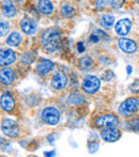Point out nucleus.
Returning <instances> with one entry per match:
<instances>
[{
	"instance_id": "nucleus-2",
	"label": "nucleus",
	"mask_w": 139,
	"mask_h": 157,
	"mask_svg": "<svg viewBox=\"0 0 139 157\" xmlns=\"http://www.w3.org/2000/svg\"><path fill=\"white\" fill-rule=\"evenodd\" d=\"M139 110V99L137 97L126 98L119 107V113L123 117H131Z\"/></svg>"
},
{
	"instance_id": "nucleus-7",
	"label": "nucleus",
	"mask_w": 139,
	"mask_h": 157,
	"mask_svg": "<svg viewBox=\"0 0 139 157\" xmlns=\"http://www.w3.org/2000/svg\"><path fill=\"white\" fill-rule=\"evenodd\" d=\"M16 54L10 48L0 49V66H8L15 62Z\"/></svg>"
},
{
	"instance_id": "nucleus-17",
	"label": "nucleus",
	"mask_w": 139,
	"mask_h": 157,
	"mask_svg": "<svg viewBox=\"0 0 139 157\" xmlns=\"http://www.w3.org/2000/svg\"><path fill=\"white\" fill-rule=\"evenodd\" d=\"M37 6H39L40 11L45 15H50L54 12V4L48 0H41L37 2Z\"/></svg>"
},
{
	"instance_id": "nucleus-3",
	"label": "nucleus",
	"mask_w": 139,
	"mask_h": 157,
	"mask_svg": "<svg viewBox=\"0 0 139 157\" xmlns=\"http://www.w3.org/2000/svg\"><path fill=\"white\" fill-rule=\"evenodd\" d=\"M42 120L48 125H57L60 120V112L56 107H46L42 110Z\"/></svg>"
},
{
	"instance_id": "nucleus-19",
	"label": "nucleus",
	"mask_w": 139,
	"mask_h": 157,
	"mask_svg": "<svg viewBox=\"0 0 139 157\" xmlns=\"http://www.w3.org/2000/svg\"><path fill=\"white\" fill-rule=\"evenodd\" d=\"M68 103H69L70 105H74V106L83 105V104L85 103V97L79 93H72L68 97Z\"/></svg>"
},
{
	"instance_id": "nucleus-10",
	"label": "nucleus",
	"mask_w": 139,
	"mask_h": 157,
	"mask_svg": "<svg viewBox=\"0 0 139 157\" xmlns=\"http://www.w3.org/2000/svg\"><path fill=\"white\" fill-rule=\"evenodd\" d=\"M0 106L1 108L6 112H10L14 109L15 107V101L13 96L9 93H3L0 96Z\"/></svg>"
},
{
	"instance_id": "nucleus-11",
	"label": "nucleus",
	"mask_w": 139,
	"mask_h": 157,
	"mask_svg": "<svg viewBox=\"0 0 139 157\" xmlns=\"http://www.w3.org/2000/svg\"><path fill=\"white\" fill-rule=\"evenodd\" d=\"M68 85V77L63 73H56L52 78V86L57 90H61Z\"/></svg>"
},
{
	"instance_id": "nucleus-26",
	"label": "nucleus",
	"mask_w": 139,
	"mask_h": 157,
	"mask_svg": "<svg viewBox=\"0 0 139 157\" xmlns=\"http://www.w3.org/2000/svg\"><path fill=\"white\" fill-rule=\"evenodd\" d=\"M112 77H114V73L111 71H107V72H105V74H103L102 78L106 81H110Z\"/></svg>"
},
{
	"instance_id": "nucleus-8",
	"label": "nucleus",
	"mask_w": 139,
	"mask_h": 157,
	"mask_svg": "<svg viewBox=\"0 0 139 157\" xmlns=\"http://www.w3.org/2000/svg\"><path fill=\"white\" fill-rule=\"evenodd\" d=\"M101 137L107 142H114L121 137V132L116 127H106L101 132Z\"/></svg>"
},
{
	"instance_id": "nucleus-13",
	"label": "nucleus",
	"mask_w": 139,
	"mask_h": 157,
	"mask_svg": "<svg viewBox=\"0 0 139 157\" xmlns=\"http://www.w3.org/2000/svg\"><path fill=\"white\" fill-rule=\"evenodd\" d=\"M54 66H55L54 63H52L50 60H47V59H41V60L39 61V63H37L35 71H37V73L39 75L43 76V75L48 74V73L54 68Z\"/></svg>"
},
{
	"instance_id": "nucleus-29",
	"label": "nucleus",
	"mask_w": 139,
	"mask_h": 157,
	"mask_svg": "<svg viewBox=\"0 0 139 157\" xmlns=\"http://www.w3.org/2000/svg\"><path fill=\"white\" fill-rule=\"evenodd\" d=\"M44 156H45V157H54L55 156V152L54 151L45 152V153H44Z\"/></svg>"
},
{
	"instance_id": "nucleus-28",
	"label": "nucleus",
	"mask_w": 139,
	"mask_h": 157,
	"mask_svg": "<svg viewBox=\"0 0 139 157\" xmlns=\"http://www.w3.org/2000/svg\"><path fill=\"white\" fill-rule=\"evenodd\" d=\"M98 41H100V37H98L96 34L92 33V34L90 35V42H92V43H98Z\"/></svg>"
},
{
	"instance_id": "nucleus-27",
	"label": "nucleus",
	"mask_w": 139,
	"mask_h": 157,
	"mask_svg": "<svg viewBox=\"0 0 139 157\" xmlns=\"http://www.w3.org/2000/svg\"><path fill=\"white\" fill-rule=\"evenodd\" d=\"M77 50H78L79 54H81V52H83L86 50L85 44H83V42H78V43H77Z\"/></svg>"
},
{
	"instance_id": "nucleus-25",
	"label": "nucleus",
	"mask_w": 139,
	"mask_h": 157,
	"mask_svg": "<svg viewBox=\"0 0 139 157\" xmlns=\"http://www.w3.org/2000/svg\"><path fill=\"white\" fill-rule=\"evenodd\" d=\"M129 90H131V92H133V93H138L139 92V80L134 81V82L131 85V87H129Z\"/></svg>"
},
{
	"instance_id": "nucleus-21",
	"label": "nucleus",
	"mask_w": 139,
	"mask_h": 157,
	"mask_svg": "<svg viewBox=\"0 0 139 157\" xmlns=\"http://www.w3.org/2000/svg\"><path fill=\"white\" fill-rule=\"evenodd\" d=\"M79 65H80V67L83 68V70H89V68L92 67V65H93V60H92L91 57L86 56L80 59Z\"/></svg>"
},
{
	"instance_id": "nucleus-6",
	"label": "nucleus",
	"mask_w": 139,
	"mask_h": 157,
	"mask_svg": "<svg viewBox=\"0 0 139 157\" xmlns=\"http://www.w3.org/2000/svg\"><path fill=\"white\" fill-rule=\"evenodd\" d=\"M96 126H102V127H116L119 124V120L114 114H104L101 116L95 121Z\"/></svg>"
},
{
	"instance_id": "nucleus-14",
	"label": "nucleus",
	"mask_w": 139,
	"mask_h": 157,
	"mask_svg": "<svg viewBox=\"0 0 139 157\" xmlns=\"http://www.w3.org/2000/svg\"><path fill=\"white\" fill-rule=\"evenodd\" d=\"M21 28L24 32L30 35L33 34L37 31V24H35L33 19L29 18V17H25L21 21Z\"/></svg>"
},
{
	"instance_id": "nucleus-4",
	"label": "nucleus",
	"mask_w": 139,
	"mask_h": 157,
	"mask_svg": "<svg viewBox=\"0 0 139 157\" xmlns=\"http://www.w3.org/2000/svg\"><path fill=\"white\" fill-rule=\"evenodd\" d=\"M1 130L6 136L10 137V138H16L21 135V129H19L18 124L11 119H6L2 121Z\"/></svg>"
},
{
	"instance_id": "nucleus-1",
	"label": "nucleus",
	"mask_w": 139,
	"mask_h": 157,
	"mask_svg": "<svg viewBox=\"0 0 139 157\" xmlns=\"http://www.w3.org/2000/svg\"><path fill=\"white\" fill-rule=\"evenodd\" d=\"M61 31L58 28H49L42 33L41 42L47 52H54L61 46Z\"/></svg>"
},
{
	"instance_id": "nucleus-23",
	"label": "nucleus",
	"mask_w": 139,
	"mask_h": 157,
	"mask_svg": "<svg viewBox=\"0 0 139 157\" xmlns=\"http://www.w3.org/2000/svg\"><path fill=\"white\" fill-rule=\"evenodd\" d=\"M73 13H74V8H73L72 6H70V4H65V6H63L60 10V14L64 17H70Z\"/></svg>"
},
{
	"instance_id": "nucleus-12",
	"label": "nucleus",
	"mask_w": 139,
	"mask_h": 157,
	"mask_svg": "<svg viewBox=\"0 0 139 157\" xmlns=\"http://www.w3.org/2000/svg\"><path fill=\"white\" fill-rule=\"evenodd\" d=\"M132 28V23L129 19L124 18V19H120L119 21H117L116 26H114V30L118 33L119 35H126L129 32Z\"/></svg>"
},
{
	"instance_id": "nucleus-18",
	"label": "nucleus",
	"mask_w": 139,
	"mask_h": 157,
	"mask_svg": "<svg viewBox=\"0 0 139 157\" xmlns=\"http://www.w3.org/2000/svg\"><path fill=\"white\" fill-rule=\"evenodd\" d=\"M23 41V36L19 32H12L6 39V44L11 47H16Z\"/></svg>"
},
{
	"instance_id": "nucleus-5",
	"label": "nucleus",
	"mask_w": 139,
	"mask_h": 157,
	"mask_svg": "<svg viewBox=\"0 0 139 157\" xmlns=\"http://www.w3.org/2000/svg\"><path fill=\"white\" fill-rule=\"evenodd\" d=\"M100 86H101V81L98 77L93 76V75H88L83 80L81 87H83V90L86 93L93 94L100 89Z\"/></svg>"
},
{
	"instance_id": "nucleus-9",
	"label": "nucleus",
	"mask_w": 139,
	"mask_h": 157,
	"mask_svg": "<svg viewBox=\"0 0 139 157\" xmlns=\"http://www.w3.org/2000/svg\"><path fill=\"white\" fill-rule=\"evenodd\" d=\"M118 45L120 49L127 54H133L137 50V44L135 41L129 39H125V37H121L118 41Z\"/></svg>"
},
{
	"instance_id": "nucleus-22",
	"label": "nucleus",
	"mask_w": 139,
	"mask_h": 157,
	"mask_svg": "<svg viewBox=\"0 0 139 157\" xmlns=\"http://www.w3.org/2000/svg\"><path fill=\"white\" fill-rule=\"evenodd\" d=\"M127 129L133 130V132H139V118H135L129 120L126 123Z\"/></svg>"
},
{
	"instance_id": "nucleus-24",
	"label": "nucleus",
	"mask_w": 139,
	"mask_h": 157,
	"mask_svg": "<svg viewBox=\"0 0 139 157\" xmlns=\"http://www.w3.org/2000/svg\"><path fill=\"white\" fill-rule=\"evenodd\" d=\"M9 30H10V24L0 19V37L4 36L9 32Z\"/></svg>"
},
{
	"instance_id": "nucleus-15",
	"label": "nucleus",
	"mask_w": 139,
	"mask_h": 157,
	"mask_svg": "<svg viewBox=\"0 0 139 157\" xmlns=\"http://www.w3.org/2000/svg\"><path fill=\"white\" fill-rule=\"evenodd\" d=\"M14 79H15L14 72H13L11 68L4 67L0 70V81H1L3 85H6V86L12 85Z\"/></svg>"
},
{
	"instance_id": "nucleus-30",
	"label": "nucleus",
	"mask_w": 139,
	"mask_h": 157,
	"mask_svg": "<svg viewBox=\"0 0 139 157\" xmlns=\"http://www.w3.org/2000/svg\"><path fill=\"white\" fill-rule=\"evenodd\" d=\"M126 68H127V74L129 75V74H131V72H132V67H131V66L129 65V66H127Z\"/></svg>"
},
{
	"instance_id": "nucleus-20",
	"label": "nucleus",
	"mask_w": 139,
	"mask_h": 157,
	"mask_svg": "<svg viewBox=\"0 0 139 157\" xmlns=\"http://www.w3.org/2000/svg\"><path fill=\"white\" fill-rule=\"evenodd\" d=\"M114 17L112 15L104 14L100 18V24L104 28H107V29H110L114 26Z\"/></svg>"
},
{
	"instance_id": "nucleus-16",
	"label": "nucleus",
	"mask_w": 139,
	"mask_h": 157,
	"mask_svg": "<svg viewBox=\"0 0 139 157\" xmlns=\"http://www.w3.org/2000/svg\"><path fill=\"white\" fill-rule=\"evenodd\" d=\"M2 13L6 17H13L16 14V8L11 1H3L1 2Z\"/></svg>"
}]
</instances>
